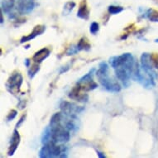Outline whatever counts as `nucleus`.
<instances>
[{
    "mask_svg": "<svg viewBox=\"0 0 158 158\" xmlns=\"http://www.w3.org/2000/svg\"><path fill=\"white\" fill-rule=\"evenodd\" d=\"M70 132L62 125L56 127H48L45 129L42 137V143L43 145L48 143L54 144H63L70 141Z\"/></svg>",
    "mask_w": 158,
    "mask_h": 158,
    "instance_id": "f257e3e1",
    "label": "nucleus"
},
{
    "mask_svg": "<svg viewBox=\"0 0 158 158\" xmlns=\"http://www.w3.org/2000/svg\"><path fill=\"white\" fill-rule=\"evenodd\" d=\"M96 75L98 77V82L107 91L118 93L121 90L120 84L109 77V65L106 62H101L99 64L98 70L96 71Z\"/></svg>",
    "mask_w": 158,
    "mask_h": 158,
    "instance_id": "f03ea898",
    "label": "nucleus"
},
{
    "mask_svg": "<svg viewBox=\"0 0 158 158\" xmlns=\"http://www.w3.org/2000/svg\"><path fill=\"white\" fill-rule=\"evenodd\" d=\"M109 65L113 69L118 67H124L131 71L134 77L137 62L135 61L134 56L131 53H123L119 56H114L109 58Z\"/></svg>",
    "mask_w": 158,
    "mask_h": 158,
    "instance_id": "7ed1b4c3",
    "label": "nucleus"
},
{
    "mask_svg": "<svg viewBox=\"0 0 158 158\" xmlns=\"http://www.w3.org/2000/svg\"><path fill=\"white\" fill-rule=\"evenodd\" d=\"M67 148L65 146L58 145L54 143H48L43 145L39 152V157H67Z\"/></svg>",
    "mask_w": 158,
    "mask_h": 158,
    "instance_id": "20e7f679",
    "label": "nucleus"
},
{
    "mask_svg": "<svg viewBox=\"0 0 158 158\" xmlns=\"http://www.w3.org/2000/svg\"><path fill=\"white\" fill-rule=\"evenodd\" d=\"M133 80L140 83L146 89H152L156 85L155 79L143 70L141 65L137 63Z\"/></svg>",
    "mask_w": 158,
    "mask_h": 158,
    "instance_id": "39448f33",
    "label": "nucleus"
},
{
    "mask_svg": "<svg viewBox=\"0 0 158 158\" xmlns=\"http://www.w3.org/2000/svg\"><path fill=\"white\" fill-rule=\"evenodd\" d=\"M95 69L94 68L89 72H88L86 75H85L83 77H81L76 83V85L81 89L84 92H89L95 89L98 87L97 83H95L93 80V75Z\"/></svg>",
    "mask_w": 158,
    "mask_h": 158,
    "instance_id": "423d86ee",
    "label": "nucleus"
},
{
    "mask_svg": "<svg viewBox=\"0 0 158 158\" xmlns=\"http://www.w3.org/2000/svg\"><path fill=\"white\" fill-rule=\"evenodd\" d=\"M22 84H23V75H21V73L14 72L8 78L5 86L10 93L14 94L19 92Z\"/></svg>",
    "mask_w": 158,
    "mask_h": 158,
    "instance_id": "0eeeda50",
    "label": "nucleus"
},
{
    "mask_svg": "<svg viewBox=\"0 0 158 158\" xmlns=\"http://www.w3.org/2000/svg\"><path fill=\"white\" fill-rule=\"evenodd\" d=\"M140 62L141 66H142L143 70H145L146 72L149 74L151 76H152L155 80H158L157 70H156L154 65H153L151 54H149V53H143L141 56Z\"/></svg>",
    "mask_w": 158,
    "mask_h": 158,
    "instance_id": "6e6552de",
    "label": "nucleus"
},
{
    "mask_svg": "<svg viewBox=\"0 0 158 158\" xmlns=\"http://www.w3.org/2000/svg\"><path fill=\"white\" fill-rule=\"evenodd\" d=\"M115 70V75L118 81H121V83L125 88H127L130 85V80L131 78L133 79V75L132 72L124 67H118L114 69Z\"/></svg>",
    "mask_w": 158,
    "mask_h": 158,
    "instance_id": "1a4fd4ad",
    "label": "nucleus"
},
{
    "mask_svg": "<svg viewBox=\"0 0 158 158\" xmlns=\"http://www.w3.org/2000/svg\"><path fill=\"white\" fill-rule=\"evenodd\" d=\"M60 109L61 112L67 115H77L85 110V108L78 106L76 104L68 101H62L60 104Z\"/></svg>",
    "mask_w": 158,
    "mask_h": 158,
    "instance_id": "9d476101",
    "label": "nucleus"
},
{
    "mask_svg": "<svg viewBox=\"0 0 158 158\" xmlns=\"http://www.w3.org/2000/svg\"><path fill=\"white\" fill-rule=\"evenodd\" d=\"M34 0H18L17 10L20 14H27L34 9Z\"/></svg>",
    "mask_w": 158,
    "mask_h": 158,
    "instance_id": "9b49d317",
    "label": "nucleus"
},
{
    "mask_svg": "<svg viewBox=\"0 0 158 158\" xmlns=\"http://www.w3.org/2000/svg\"><path fill=\"white\" fill-rule=\"evenodd\" d=\"M82 91L83 90H81V89L76 85L70 90V92L69 93L68 96H69V98H71V99L76 100V101L78 102L86 103V102L88 101L89 96L87 94L82 93Z\"/></svg>",
    "mask_w": 158,
    "mask_h": 158,
    "instance_id": "f8f14e48",
    "label": "nucleus"
},
{
    "mask_svg": "<svg viewBox=\"0 0 158 158\" xmlns=\"http://www.w3.org/2000/svg\"><path fill=\"white\" fill-rule=\"evenodd\" d=\"M45 31H46V27H45L44 25H37V26H36L34 27L33 31H31L28 36H23L21 38L20 42H21V43H24V42H30L31 40H33L34 38H36V36L42 35Z\"/></svg>",
    "mask_w": 158,
    "mask_h": 158,
    "instance_id": "ddd939ff",
    "label": "nucleus"
},
{
    "mask_svg": "<svg viewBox=\"0 0 158 158\" xmlns=\"http://www.w3.org/2000/svg\"><path fill=\"white\" fill-rule=\"evenodd\" d=\"M20 141H21V137H20V134L17 129L13 130V136H12V138H11V143L10 147H9V149H8V156H13L14 154V152L17 150L19 143H20Z\"/></svg>",
    "mask_w": 158,
    "mask_h": 158,
    "instance_id": "4468645a",
    "label": "nucleus"
},
{
    "mask_svg": "<svg viewBox=\"0 0 158 158\" xmlns=\"http://www.w3.org/2000/svg\"><path fill=\"white\" fill-rule=\"evenodd\" d=\"M50 54H51V51H50L48 48H42V49L39 50L38 52H36L34 56H32V60H33L35 63H37V64H41V63L47 59V57L49 56Z\"/></svg>",
    "mask_w": 158,
    "mask_h": 158,
    "instance_id": "2eb2a0df",
    "label": "nucleus"
},
{
    "mask_svg": "<svg viewBox=\"0 0 158 158\" xmlns=\"http://www.w3.org/2000/svg\"><path fill=\"white\" fill-rule=\"evenodd\" d=\"M77 17L85 20H87L89 17V10L85 0H83V2L80 5V8L77 12Z\"/></svg>",
    "mask_w": 158,
    "mask_h": 158,
    "instance_id": "dca6fc26",
    "label": "nucleus"
},
{
    "mask_svg": "<svg viewBox=\"0 0 158 158\" xmlns=\"http://www.w3.org/2000/svg\"><path fill=\"white\" fill-rule=\"evenodd\" d=\"M15 6L13 0H3L1 3V11L7 14H10Z\"/></svg>",
    "mask_w": 158,
    "mask_h": 158,
    "instance_id": "f3484780",
    "label": "nucleus"
},
{
    "mask_svg": "<svg viewBox=\"0 0 158 158\" xmlns=\"http://www.w3.org/2000/svg\"><path fill=\"white\" fill-rule=\"evenodd\" d=\"M145 18H148L151 22L153 23H158V11L150 8L146 11L145 13Z\"/></svg>",
    "mask_w": 158,
    "mask_h": 158,
    "instance_id": "a211bd4d",
    "label": "nucleus"
},
{
    "mask_svg": "<svg viewBox=\"0 0 158 158\" xmlns=\"http://www.w3.org/2000/svg\"><path fill=\"white\" fill-rule=\"evenodd\" d=\"M77 47L80 51H89L91 48L90 44L89 43L86 38H81L78 42Z\"/></svg>",
    "mask_w": 158,
    "mask_h": 158,
    "instance_id": "6ab92c4d",
    "label": "nucleus"
},
{
    "mask_svg": "<svg viewBox=\"0 0 158 158\" xmlns=\"http://www.w3.org/2000/svg\"><path fill=\"white\" fill-rule=\"evenodd\" d=\"M75 3L73 2V1H69L67 3H65V6H64V8H63V15H68L70 14L74 8H75Z\"/></svg>",
    "mask_w": 158,
    "mask_h": 158,
    "instance_id": "aec40b11",
    "label": "nucleus"
},
{
    "mask_svg": "<svg viewBox=\"0 0 158 158\" xmlns=\"http://www.w3.org/2000/svg\"><path fill=\"white\" fill-rule=\"evenodd\" d=\"M39 70H40V66H39V64L37 63H35L33 65H31V67L29 68L28 70V76L30 79H33L34 76L37 74Z\"/></svg>",
    "mask_w": 158,
    "mask_h": 158,
    "instance_id": "412c9836",
    "label": "nucleus"
},
{
    "mask_svg": "<svg viewBox=\"0 0 158 158\" xmlns=\"http://www.w3.org/2000/svg\"><path fill=\"white\" fill-rule=\"evenodd\" d=\"M124 8H123V7H120V6H114V5H110L108 8V11H109V13L110 14H118V13H120L121 12L123 11Z\"/></svg>",
    "mask_w": 158,
    "mask_h": 158,
    "instance_id": "4be33fe9",
    "label": "nucleus"
},
{
    "mask_svg": "<svg viewBox=\"0 0 158 158\" xmlns=\"http://www.w3.org/2000/svg\"><path fill=\"white\" fill-rule=\"evenodd\" d=\"M99 30V25H98V23L96 22H93L92 23L90 24V27H89V31H90L91 34L93 35H95L97 32Z\"/></svg>",
    "mask_w": 158,
    "mask_h": 158,
    "instance_id": "5701e85b",
    "label": "nucleus"
},
{
    "mask_svg": "<svg viewBox=\"0 0 158 158\" xmlns=\"http://www.w3.org/2000/svg\"><path fill=\"white\" fill-rule=\"evenodd\" d=\"M78 52H80V50H79V48H78L77 45H76V46L72 45V46H70V47L67 49V51H66V55H67V56L75 55Z\"/></svg>",
    "mask_w": 158,
    "mask_h": 158,
    "instance_id": "b1692460",
    "label": "nucleus"
},
{
    "mask_svg": "<svg viewBox=\"0 0 158 158\" xmlns=\"http://www.w3.org/2000/svg\"><path fill=\"white\" fill-rule=\"evenodd\" d=\"M17 114H18V111L15 110V109H12L10 112H9V114H8V116H7V120H8V122L9 121H12L16 118L17 116Z\"/></svg>",
    "mask_w": 158,
    "mask_h": 158,
    "instance_id": "393cba45",
    "label": "nucleus"
},
{
    "mask_svg": "<svg viewBox=\"0 0 158 158\" xmlns=\"http://www.w3.org/2000/svg\"><path fill=\"white\" fill-rule=\"evenodd\" d=\"M152 60L155 69L158 71V54H151Z\"/></svg>",
    "mask_w": 158,
    "mask_h": 158,
    "instance_id": "a878e982",
    "label": "nucleus"
},
{
    "mask_svg": "<svg viewBox=\"0 0 158 158\" xmlns=\"http://www.w3.org/2000/svg\"><path fill=\"white\" fill-rule=\"evenodd\" d=\"M25 118H26V115H25V114H23V116L21 117V118L19 119V121H18V123L16 124V127H20V126H21V125H22V123H23L24 122V120H25Z\"/></svg>",
    "mask_w": 158,
    "mask_h": 158,
    "instance_id": "bb28decb",
    "label": "nucleus"
},
{
    "mask_svg": "<svg viewBox=\"0 0 158 158\" xmlns=\"http://www.w3.org/2000/svg\"><path fill=\"white\" fill-rule=\"evenodd\" d=\"M97 156H98L99 158H104L106 157V156L104 154V152H99V151H97Z\"/></svg>",
    "mask_w": 158,
    "mask_h": 158,
    "instance_id": "cd10ccee",
    "label": "nucleus"
},
{
    "mask_svg": "<svg viewBox=\"0 0 158 158\" xmlns=\"http://www.w3.org/2000/svg\"><path fill=\"white\" fill-rule=\"evenodd\" d=\"M25 65H26L27 67H30V63H31V60H30V59H28V58H27L26 60H25Z\"/></svg>",
    "mask_w": 158,
    "mask_h": 158,
    "instance_id": "c85d7f7f",
    "label": "nucleus"
},
{
    "mask_svg": "<svg viewBox=\"0 0 158 158\" xmlns=\"http://www.w3.org/2000/svg\"><path fill=\"white\" fill-rule=\"evenodd\" d=\"M3 12L1 11V24L3 23Z\"/></svg>",
    "mask_w": 158,
    "mask_h": 158,
    "instance_id": "c756f323",
    "label": "nucleus"
},
{
    "mask_svg": "<svg viewBox=\"0 0 158 158\" xmlns=\"http://www.w3.org/2000/svg\"><path fill=\"white\" fill-rule=\"evenodd\" d=\"M154 42H156V43H158V38L157 39H156L155 41H154Z\"/></svg>",
    "mask_w": 158,
    "mask_h": 158,
    "instance_id": "7c9ffc66",
    "label": "nucleus"
},
{
    "mask_svg": "<svg viewBox=\"0 0 158 158\" xmlns=\"http://www.w3.org/2000/svg\"><path fill=\"white\" fill-rule=\"evenodd\" d=\"M13 1H14V0H13Z\"/></svg>",
    "mask_w": 158,
    "mask_h": 158,
    "instance_id": "2f4dec72",
    "label": "nucleus"
}]
</instances>
